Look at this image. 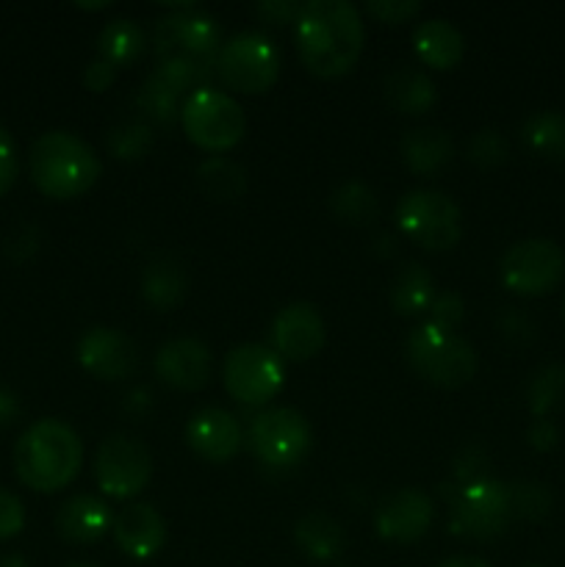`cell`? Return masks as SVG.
Listing matches in <instances>:
<instances>
[{
    "label": "cell",
    "mask_w": 565,
    "mask_h": 567,
    "mask_svg": "<svg viewBox=\"0 0 565 567\" xmlns=\"http://www.w3.org/2000/svg\"><path fill=\"white\" fill-rule=\"evenodd\" d=\"M222 50V28L208 11L177 6L155 20L153 53L158 72L183 92L203 89L216 72Z\"/></svg>",
    "instance_id": "cell-1"
},
{
    "label": "cell",
    "mask_w": 565,
    "mask_h": 567,
    "mask_svg": "<svg viewBox=\"0 0 565 567\" xmlns=\"http://www.w3.org/2000/svg\"><path fill=\"white\" fill-rule=\"evenodd\" d=\"M299 59L314 75L341 78L358 64L363 50V17L349 0H308L297 22Z\"/></svg>",
    "instance_id": "cell-2"
},
{
    "label": "cell",
    "mask_w": 565,
    "mask_h": 567,
    "mask_svg": "<svg viewBox=\"0 0 565 567\" xmlns=\"http://www.w3.org/2000/svg\"><path fill=\"white\" fill-rule=\"evenodd\" d=\"M83 465V443L70 424L59 419L33 421L14 443V471L37 493H59Z\"/></svg>",
    "instance_id": "cell-3"
},
{
    "label": "cell",
    "mask_w": 565,
    "mask_h": 567,
    "mask_svg": "<svg viewBox=\"0 0 565 567\" xmlns=\"http://www.w3.org/2000/svg\"><path fill=\"white\" fill-rule=\"evenodd\" d=\"M28 166L33 186L50 199L81 197L103 175V161L92 144L70 131L42 133L33 142Z\"/></svg>",
    "instance_id": "cell-4"
},
{
    "label": "cell",
    "mask_w": 565,
    "mask_h": 567,
    "mask_svg": "<svg viewBox=\"0 0 565 567\" xmlns=\"http://www.w3.org/2000/svg\"><path fill=\"white\" fill-rule=\"evenodd\" d=\"M404 354L415 374L441 388L465 385L480 365L474 347L463 336L430 324V321L410 332Z\"/></svg>",
    "instance_id": "cell-5"
},
{
    "label": "cell",
    "mask_w": 565,
    "mask_h": 567,
    "mask_svg": "<svg viewBox=\"0 0 565 567\" xmlns=\"http://www.w3.org/2000/svg\"><path fill=\"white\" fill-rule=\"evenodd\" d=\"M449 496V526L454 535L469 540H496L513 520L510 487L499 480L480 476L474 482L454 487Z\"/></svg>",
    "instance_id": "cell-6"
},
{
    "label": "cell",
    "mask_w": 565,
    "mask_h": 567,
    "mask_svg": "<svg viewBox=\"0 0 565 567\" xmlns=\"http://www.w3.org/2000/svg\"><path fill=\"white\" fill-rule=\"evenodd\" d=\"M181 125L192 144L208 150V153H225L242 142L247 120L233 94L203 86L183 100Z\"/></svg>",
    "instance_id": "cell-7"
},
{
    "label": "cell",
    "mask_w": 565,
    "mask_h": 567,
    "mask_svg": "<svg viewBox=\"0 0 565 567\" xmlns=\"http://www.w3.org/2000/svg\"><path fill=\"white\" fill-rule=\"evenodd\" d=\"M280 48L275 39L264 31L236 33L227 42H222L219 59H216V75L222 83L236 92L258 94L275 86L277 75H280Z\"/></svg>",
    "instance_id": "cell-8"
},
{
    "label": "cell",
    "mask_w": 565,
    "mask_h": 567,
    "mask_svg": "<svg viewBox=\"0 0 565 567\" xmlns=\"http://www.w3.org/2000/svg\"><path fill=\"white\" fill-rule=\"evenodd\" d=\"M397 225L419 247L443 252L452 249L463 236L460 205L438 188H413L397 205Z\"/></svg>",
    "instance_id": "cell-9"
},
{
    "label": "cell",
    "mask_w": 565,
    "mask_h": 567,
    "mask_svg": "<svg viewBox=\"0 0 565 567\" xmlns=\"http://www.w3.org/2000/svg\"><path fill=\"white\" fill-rule=\"evenodd\" d=\"M314 443L308 419L294 408H271L249 421L247 446L271 468H291L302 463Z\"/></svg>",
    "instance_id": "cell-10"
},
{
    "label": "cell",
    "mask_w": 565,
    "mask_h": 567,
    "mask_svg": "<svg viewBox=\"0 0 565 567\" xmlns=\"http://www.w3.org/2000/svg\"><path fill=\"white\" fill-rule=\"evenodd\" d=\"M227 393L242 404H266L286 385V365L271 347L242 343L230 349L222 365Z\"/></svg>",
    "instance_id": "cell-11"
},
{
    "label": "cell",
    "mask_w": 565,
    "mask_h": 567,
    "mask_svg": "<svg viewBox=\"0 0 565 567\" xmlns=\"http://www.w3.org/2000/svg\"><path fill=\"white\" fill-rule=\"evenodd\" d=\"M499 275L510 291L541 297L563 280L565 252L552 238H524L502 255Z\"/></svg>",
    "instance_id": "cell-12"
},
{
    "label": "cell",
    "mask_w": 565,
    "mask_h": 567,
    "mask_svg": "<svg viewBox=\"0 0 565 567\" xmlns=\"http://www.w3.org/2000/svg\"><path fill=\"white\" fill-rule=\"evenodd\" d=\"M153 476V457L138 437L111 435L94 454V480L111 498H133Z\"/></svg>",
    "instance_id": "cell-13"
},
{
    "label": "cell",
    "mask_w": 565,
    "mask_h": 567,
    "mask_svg": "<svg viewBox=\"0 0 565 567\" xmlns=\"http://www.w3.org/2000/svg\"><path fill=\"white\" fill-rule=\"evenodd\" d=\"M435 518V504L419 487H402L393 491L377 504L374 526L377 535L388 543H408L421 540Z\"/></svg>",
    "instance_id": "cell-14"
},
{
    "label": "cell",
    "mask_w": 565,
    "mask_h": 567,
    "mask_svg": "<svg viewBox=\"0 0 565 567\" xmlns=\"http://www.w3.org/2000/svg\"><path fill=\"white\" fill-rule=\"evenodd\" d=\"M78 363L100 380H122L138 365V347L116 327H92L78 341Z\"/></svg>",
    "instance_id": "cell-15"
},
{
    "label": "cell",
    "mask_w": 565,
    "mask_h": 567,
    "mask_svg": "<svg viewBox=\"0 0 565 567\" xmlns=\"http://www.w3.org/2000/svg\"><path fill=\"white\" fill-rule=\"evenodd\" d=\"M271 349L286 360H310L327 341V327L310 302H291L271 321Z\"/></svg>",
    "instance_id": "cell-16"
},
{
    "label": "cell",
    "mask_w": 565,
    "mask_h": 567,
    "mask_svg": "<svg viewBox=\"0 0 565 567\" xmlns=\"http://www.w3.org/2000/svg\"><path fill=\"white\" fill-rule=\"evenodd\" d=\"M214 354L199 338H172L155 352V374L177 391H199L210 380Z\"/></svg>",
    "instance_id": "cell-17"
},
{
    "label": "cell",
    "mask_w": 565,
    "mask_h": 567,
    "mask_svg": "<svg viewBox=\"0 0 565 567\" xmlns=\"http://www.w3.org/2000/svg\"><path fill=\"white\" fill-rule=\"evenodd\" d=\"M186 441L194 454L208 463H227L238 454L244 443V432L236 415L222 408H203L188 419Z\"/></svg>",
    "instance_id": "cell-18"
},
{
    "label": "cell",
    "mask_w": 565,
    "mask_h": 567,
    "mask_svg": "<svg viewBox=\"0 0 565 567\" xmlns=\"http://www.w3.org/2000/svg\"><path fill=\"white\" fill-rule=\"evenodd\" d=\"M114 540L131 559H150L164 548L166 520L153 504H127L114 518Z\"/></svg>",
    "instance_id": "cell-19"
},
{
    "label": "cell",
    "mask_w": 565,
    "mask_h": 567,
    "mask_svg": "<svg viewBox=\"0 0 565 567\" xmlns=\"http://www.w3.org/2000/svg\"><path fill=\"white\" fill-rule=\"evenodd\" d=\"M111 526H114V515H111L109 504L97 496H86V493L66 498L55 513V529L66 543H75V546L103 540Z\"/></svg>",
    "instance_id": "cell-20"
},
{
    "label": "cell",
    "mask_w": 565,
    "mask_h": 567,
    "mask_svg": "<svg viewBox=\"0 0 565 567\" xmlns=\"http://www.w3.org/2000/svg\"><path fill=\"white\" fill-rule=\"evenodd\" d=\"M413 48L427 66L435 70H452L465 53V39L454 22L443 17H432L415 25Z\"/></svg>",
    "instance_id": "cell-21"
},
{
    "label": "cell",
    "mask_w": 565,
    "mask_h": 567,
    "mask_svg": "<svg viewBox=\"0 0 565 567\" xmlns=\"http://www.w3.org/2000/svg\"><path fill=\"white\" fill-rule=\"evenodd\" d=\"M399 153H402L410 172L432 175V172L443 169L452 161L454 142L443 127H410V131H404L402 142H399Z\"/></svg>",
    "instance_id": "cell-22"
},
{
    "label": "cell",
    "mask_w": 565,
    "mask_h": 567,
    "mask_svg": "<svg viewBox=\"0 0 565 567\" xmlns=\"http://www.w3.org/2000/svg\"><path fill=\"white\" fill-rule=\"evenodd\" d=\"M188 291V275L175 258L170 255H158L150 260L142 271V297L150 308L166 310L177 308Z\"/></svg>",
    "instance_id": "cell-23"
},
{
    "label": "cell",
    "mask_w": 565,
    "mask_h": 567,
    "mask_svg": "<svg viewBox=\"0 0 565 567\" xmlns=\"http://www.w3.org/2000/svg\"><path fill=\"white\" fill-rule=\"evenodd\" d=\"M294 540H297L299 551L314 563H332L347 546L341 524L325 513H308L305 518H299L294 526Z\"/></svg>",
    "instance_id": "cell-24"
},
{
    "label": "cell",
    "mask_w": 565,
    "mask_h": 567,
    "mask_svg": "<svg viewBox=\"0 0 565 567\" xmlns=\"http://www.w3.org/2000/svg\"><path fill=\"white\" fill-rule=\"evenodd\" d=\"M386 97L402 114H424L438 103V89L427 72L399 66L386 78Z\"/></svg>",
    "instance_id": "cell-25"
},
{
    "label": "cell",
    "mask_w": 565,
    "mask_h": 567,
    "mask_svg": "<svg viewBox=\"0 0 565 567\" xmlns=\"http://www.w3.org/2000/svg\"><path fill=\"white\" fill-rule=\"evenodd\" d=\"M435 280L421 264H404L391 282V308L399 316H419L435 302Z\"/></svg>",
    "instance_id": "cell-26"
},
{
    "label": "cell",
    "mask_w": 565,
    "mask_h": 567,
    "mask_svg": "<svg viewBox=\"0 0 565 567\" xmlns=\"http://www.w3.org/2000/svg\"><path fill=\"white\" fill-rule=\"evenodd\" d=\"M183 94L186 92L181 86H175L170 78H164L155 70L138 89L136 109L144 120L155 122V125H172L181 116Z\"/></svg>",
    "instance_id": "cell-27"
},
{
    "label": "cell",
    "mask_w": 565,
    "mask_h": 567,
    "mask_svg": "<svg viewBox=\"0 0 565 567\" xmlns=\"http://www.w3.org/2000/svg\"><path fill=\"white\" fill-rule=\"evenodd\" d=\"M521 136L532 153L552 161H565V111H535V114L526 116Z\"/></svg>",
    "instance_id": "cell-28"
},
{
    "label": "cell",
    "mask_w": 565,
    "mask_h": 567,
    "mask_svg": "<svg viewBox=\"0 0 565 567\" xmlns=\"http://www.w3.org/2000/svg\"><path fill=\"white\" fill-rule=\"evenodd\" d=\"M147 48L142 25L136 20H111L97 37V55L111 61L120 70L122 64H131Z\"/></svg>",
    "instance_id": "cell-29"
},
{
    "label": "cell",
    "mask_w": 565,
    "mask_h": 567,
    "mask_svg": "<svg viewBox=\"0 0 565 567\" xmlns=\"http://www.w3.org/2000/svg\"><path fill=\"white\" fill-rule=\"evenodd\" d=\"M197 183L208 197L222 199H238L247 188V172L238 161L225 158V155H210L197 166Z\"/></svg>",
    "instance_id": "cell-30"
},
{
    "label": "cell",
    "mask_w": 565,
    "mask_h": 567,
    "mask_svg": "<svg viewBox=\"0 0 565 567\" xmlns=\"http://www.w3.org/2000/svg\"><path fill=\"white\" fill-rule=\"evenodd\" d=\"M565 402V365L548 363L532 374L526 385V404L535 419H548V413Z\"/></svg>",
    "instance_id": "cell-31"
},
{
    "label": "cell",
    "mask_w": 565,
    "mask_h": 567,
    "mask_svg": "<svg viewBox=\"0 0 565 567\" xmlns=\"http://www.w3.org/2000/svg\"><path fill=\"white\" fill-rule=\"evenodd\" d=\"M330 208L338 219L355 227L371 225L377 219L374 192L360 181H349L343 186H338L336 194L330 197Z\"/></svg>",
    "instance_id": "cell-32"
},
{
    "label": "cell",
    "mask_w": 565,
    "mask_h": 567,
    "mask_svg": "<svg viewBox=\"0 0 565 567\" xmlns=\"http://www.w3.org/2000/svg\"><path fill=\"white\" fill-rule=\"evenodd\" d=\"M153 127L144 120H125L109 131V153L120 161H138L153 147Z\"/></svg>",
    "instance_id": "cell-33"
},
{
    "label": "cell",
    "mask_w": 565,
    "mask_h": 567,
    "mask_svg": "<svg viewBox=\"0 0 565 567\" xmlns=\"http://www.w3.org/2000/svg\"><path fill=\"white\" fill-rule=\"evenodd\" d=\"M510 487V504H513V515L526 520H543L552 513L554 496L548 491V485L535 480H521L513 482Z\"/></svg>",
    "instance_id": "cell-34"
},
{
    "label": "cell",
    "mask_w": 565,
    "mask_h": 567,
    "mask_svg": "<svg viewBox=\"0 0 565 567\" xmlns=\"http://www.w3.org/2000/svg\"><path fill=\"white\" fill-rule=\"evenodd\" d=\"M469 158L474 161L476 166H499L507 161V138L496 131V127H482L471 136L469 142Z\"/></svg>",
    "instance_id": "cell-35"
},
{
    "label": "cell",
    "mask_w": 565,
    "mask_h": 567,
    "mask_svg": "<svg viewBox=\"0 0 565 567\" xmlns=\"http://www.w3.org/2000/svg\"><path fill=\"white\" fill-rule=\"evenodd\" d=\"M463 316H465L463 297L454 291H443V293H438L435 302H432L430 324L443 327V330H454V327L463 321Z\"/></svg>",
    "instance_id": "cell-36"
},
{
    "label": "cell",
    "mask_w": 565,
    "mask_h": 567,
    "mask_svg": "<svg viewBox=\"0 0 565 567\" xmlns=\"http://www.w3.org/2000/svg\"><path fill=\"white\" fill-rule=\"evenodd\" d=\"M25 529V507L11 491L0 487V540H11Z\"/></svg>",
    "instance_id": "cell-37"
},
{
    "label": "cell",
    "mask_w": 565,
    "mask_h": 567,
    "mask_svg": "<svg viewBox=\"0 0 565 567\" xmlns=\"http://www.w3.org/2000/svg\"><path fill=\"white\" fill-rule=\"evenodd\" d=\"M366 11H369L371 17H377L380 22H393V25H399V22H408L410 17L419 14L421 3L419 0H369V3H366Z\"/></svg>",
    "instance_id": "cell-38"
},
{
    "label": "cell",
    "mask_w": 565,
    "mask_h": 567,
    "mask_svg": "<svg viewBox=\"0 0 565 567\" xmlns=\"http://www.w3.org/2000/svg\"><path fill=\"white\" fill-rule=\"evenodd\" d=\"M17 169H20V161H17V144L11 138V133L0 125V197L14 186Z\"/></svg>",
    "instance_id": "cell-39"
},
{
    "label": "cell",
    "mask_w": 565,
    "mask_h": 567,
    "mask_svg": "<svg viewBox=\"0 0 565 567\" xmlns=\"http://www.w3.org/2000/svg\"><path fill=\"white\" fill-rule=\"evenodd\" d=\"M255 11L271 25H282V22H297L302 3H297V0H260Z\"/></svg>",
    "instance_id": "cell-40"
},
{
    "label": "cell",
    "mask_w": 565,
    "mask_h": 567,
    "mask_svg": "<svg viewBox=\"0 0 565 567\" xmlns=\"http://www.w3.org/2000/svg\"><path fill=\"white\" fill-rule=\"evenodd\" d=\"M526 441L535 452H552L559 443V430L552 419H535L532 421L530 432H526Z\"/></svg>",
    "instance_id": "cell-41"
},
{
    "label": "cell",
    "mask_w": 565,
    "mask_h": 567,
    "mask_svg": "<svg viewBox=\"0 0 565 567\" xmlns=\"http://www.w3.org/2000/svg\"><path fill=\"white\" fill-rule=\"evenodd\" d=\"M114 78H116V66L111 64V61L100 59V55L86 66V72H83V83H86L92 92H103V89H109L111 83H114Z\"/></svg>",
    "instance_id": "cell-42"
},
{
    "label": "cell",
    "mask_w": 565,
    "mask_h": 567,
    "mask_svg": "<svg viewBox=\"0 0 565 567\" xmlns=\"http://www.w3.org/2000/svg\"><path fill=\"white\" fill-rule=\"evenodd\" d=\"M17 419H20V399H17L14 391L0 385V430L14 424Z\"/></svg>",
    "instance_id": "cell-43"
},
{
    "label": "cell",
    "mask_w": 565,
    "mask_h": 567,
    "mask_svg": "<svg viewBox=\"0 0 565 567\" xmlns=\"http://www.w3.org/2000/svg\"><path fill=\"white\" fill-rule=\"evenodd\" d=\"M435 567H491V565L480 557H449L443 559V563H438Z\"/></svg>",
    "instance_id": "cell-44"
},
{
    "label": "cell",
    "mask_w": 565,
    "mask_h": 567,
    "mask_svg": "<svg viewBox=\"0 0 565 567\" xmlns=\"http://www.w3.org/2000/svg\"><path fill=\"white\" fill-rule=\"evenodd\" d=\"M0 567H28V563L20 554H6V557H0Z\"/></svg>",
    "instance_id": "cell-45"
},
{
    "label": "cell",
    "mask_w": 565,
    "mask_h": 567,
    "mask_svg": "<svg viewBox=\"0 0 565 567\" xmlns=\"http://www.w3.org/2000/svg\"><path fill=\"white\" fill-rule=\"evenodd\" d=\"M81 9H109V0H103V3H78Z\"/></svg>",
    "instance_id": "cell-46"
},
{
    "label": "cell",
    "mask_w": 565,
    "mask_h": 567,
    "mask_svg": "<svg viewBox=\"0 0 565 567\" xmlns=\"http://www.w3.org/2000/svg\"><path fill=\"white\" fill-rule=\"evenodd\" d=\"M70 567H97V565H70Z\"/></svg>",
    "instance_id": "cell-47"
},
{
    "label": "cell",
    "mask_w": 565,
    "mask_h": 567,
    "mask_svg": "<svg viewBox=\"0 0 565 567\" xmlns=\"http://www.w3.org/2000/svg\"><path fill=\"white\" fill-rule=\"evenodd\" d=\"M524 567H541V565H524Z\"/></svg>",
    "instance_id": "cell-48"
},
{
    "label": "cell",
    "mask_w": 565,
    "mask_h": 567,
    "mask_svg": "<svg viewBox=\"0 0 565 567\" xmlns=\"http://www.w3.org/2000/svg\"><path fill=\"white\" fill-rule=\"evenodd\" d=\"M563 316H565V302H563Z\"/></svg>",
    "instance_id": "cell-49"
}]
</instances>
